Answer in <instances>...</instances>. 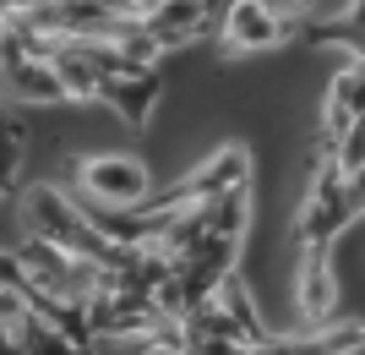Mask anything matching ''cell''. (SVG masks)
<instances>
[{
    "instance_id": "obj_1",
    "label": "cell",
    "mask_w": 365,
    "mask_h": 355,
    "mask_svg": "<svg viewBox=\"0 0 365 355\" xmlns=\"http://www.w3.org/2000/svg\"><path fill=\"white\" fill-rule=\"evenodd\" d=\"M28 230L38 235V241H49V246L71 251V257L98 263V268H120L125 263V246L104 241L98 224H93L71 197H61L55 186H33V191H28Z\"/></svg>"
},
{
    "instance_id": "obj_2",
    "label": "cell",
    "mask_w": 365,
    "mask_h": 355,
    "mask_svg": "<svg viewBox=\"0 0 365 355\" xmlns=\"http://www.w3.org/2000/svg\"><path fill=\"white\" fill-rule=\"evenodd\" d=\"M131 22L158 39V49H185L191 39L224 28L218 0H131Z\"/></svg>"
},
{
    "instance_id": "obj_3",
    "label": "cell",
    "mask_w": 365,
    "mask_h": 355,
    "mask_svg": "<svg viewBox=\"0 0 365 355\" xmlns=\"http://www.w3.org/2000/svg\"><path fill=\"white\" fill-rule=\"evenodd\" d=\"M76 181H82L88 197L104 202V208H142V202L153 197L148 164H142V159H125V154L82 159V164H76Z\"/></svg>"
},
{
    "instance_id": "obj_4",
    "label": "cell",
    "mask_w": 365,
    "mask_h": 355,
    "mask_svg": "<svg viewBox=\"0 0 365 355\" xmlns=\"http://www.w3.org/2000/svg\"><path fill=\"white\" fill-rule=\"evenodd\" d=\"M218 33H224V49H235V55H262L294 33V16L273 0H235Z\"/></svg>"
},
{
    "instance_id": "obj_5",
    "label": "cell",
    "mask_w": 365,
    "mask_h": 355,
    "mask_svg": "<svg viewBox=\"0 0 365 355\" xmlns=\"http://www.w3.org/2000/svg\"><path fill=\"white\" fill-rule=\"evenodd\" d=\"M6 82L28 104H66L71 99L61 71H55V61H44V55H6Z\"/></svg>"
},
{
    "instance_id": "obj_6",
    "label": "cell",
    "mask_w": 365,
    "mask_h": 355,
    "mask_svg": "<svg viewBox=\"0 0 365 355\" xmlns=\"http://www.w3.org/2000/svg\"><path fill=\"white\" fill-rule=\"evenodd\" d=\"M158 93H164V77H158V71H137V77H109L104 88H98V99H104L120 121L142 126L153 115V104H158Z\"/></svg>"
},
{
    "instance_id": "obj_7",
    "label": "cell",
    "mask_w": 365,
    "mask_h": 355,
    "mask_svg": "<svg viewBox=\"0 0 365 355\" xmlns=\"http://www.w3.org/2000/svg\"><path fill=\"white\" fill-rule=\"evenodd\" d=\"M300 317L305 323H327L338 306V284H333V263L327 251H300Z\"/></svg>"
},
{
    "instance_id": "obj_8",
    "label": "cell",
    "mask_w": 365,
    "mask_h": 355,
    "mask_svg": "<svg viewBox=\"0 0 365 355\" xmlns=\"http://www.w3.org/2000/svg\"><path fill=\"white\" fill-rule=\"evenodd\" d=\"M354 350H365V323L322 328V334H305V339H273L251 355H354Z\"/></svg>"
}]
</instances>
